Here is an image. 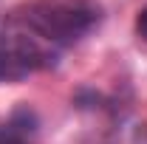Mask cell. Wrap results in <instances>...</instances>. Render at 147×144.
Segmentation results:
<instances>
[{"label":"cell","instance_id":"cell-1","mask_svg":"<svg viewBox=\"0 0 147 144\" xmlns=\"http://www.w3.org/2000/svg\"><path fill=\"white\" fill-rule=\"evenodd\" d=\"M11 17L62 51L102 23V6L96 0H37L20 11H11Z\"/></svg>","mask_w":147,"mask_h":144},{"label":"cell","instance_id":"cell-2","mask_svg":"<svg viewBox=\"0 0 147 144\" xmlns=\"http://www.w3.org/2000/svg\"><path fill=\"white\" fill-rule=\"evenodd\" d=\"M59 48L37 37L17 17H6L0 28V82H23L31 73L57 65Z\"/></svg>","mask_w":147,"mask_h":144},{"label":"cell","instance_id":"cell-3","mask_svg":"<svg viewBox=\"0 0 147 144\" xmlns=\"http://www.w3.org/2000/svg\"><path fill=\"white\" fill-rule=\"evenodd\" d=\"M37 113L28 108H17L9 119L0 122V144H31L37 136Z\"/></svg>","mask_w":147,"mask_h":144},{"label":"cell","instance_id":"cell-4","mask_svg":"<svg viewBox=\"0 0 147 144\" xmlns=\"http://www.w3.org/2000/svg\"><path fill=\"white\" fill-rule=\"evenodd\" d=\"M136 34L147 42V6L139 11V17H136Z\"/></svg>","mask_w":147,"mask_h":144}]
</instances>
